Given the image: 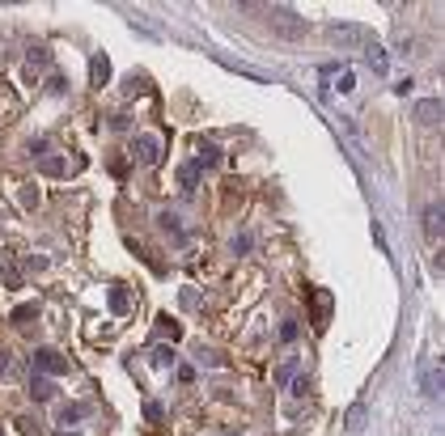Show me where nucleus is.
I'll list each match as a JSON object with an SVG mask.
<instances>
[{"mask_svg":"<svg viewBox=\"0 0 445 436\" xmlns=\"http://www.w3.org/2000/svg\"><path fill=\"white\" fill-rule=\"evenodd\" d=\"M34 368H43L47 377H64L73 364H68V356H60L55 348H38V352H34Z\"/></svg>","mask_w":445,"mask_h":436,"instance_id":"nucleus-1","label":"nucleus"},{"mask_svg":"<svg viewBox=\"0 0 445 436\" xmlns=\"http://www.w3.org/2000/svg\"><path fill=\"white\" fill-rule=\"evenodd\" d=\"M416 123H420L424 132L441 127V98H420V102H416Z\"/></svg>","mask_w":445,"mask_h":436,"instance_id":"nucleus-2","label":"nucleus"},{"mask_svg":"<svg viewBox=\"0 0 445 436\" xmlns=\"http://www.w3.org/2000/svg\"><path fill=\"white\" fill-rule=\"evenodd\" d=\"M441 233H445V212H441V203H428L424 208V238L437 242Z\"/></svg>","mask_w":445,"mask_h":436,"instance_id":"nucleus-3","label":"nucleus"},{"mask_svg":"<svg viewBox=\"0 0 445 436\" xmlns=\"http://www.w3.org/2000/svg\"><path fill=\"white\" fill-rule=\"evenodd\" d=\"M331 38L344 42V47H365V42H369V34H365L361 26H331Z\"/></svg>","mask_w":445,"mask_h":436,"instance_id":"nucleus-4","label":"nucleus"},{"mask_svg":"<svg viewBox=\"0 0 445 436\" xmlns=\"http://www.w3.org/2000/svg\"><path fill=\"white\" fill-rule=\"evenodd\" d=\"M132 157L140 161V166H157V140L136 136V140H132Z\"/></svg>","mask_w":445,"mask_h":436,"instance_id":"nucleus-5","label":"nucleus"},{"mask_svg":"<svg viewBox=\"0 0 445 436\" xmlns=\"http://www.w3.org/2000/svg\"><path fill=\"white\" fill-rule=\"evenodd\" d=\"M267 17H271V22H276V26H285V30H280V34H289V38H297V34H301V30H306V26H301V22H297V17H293V13H289V9H267Z\"/></svg>","mask_w":445,"mask_h":436,"instance_id":"nucleus-6","label":"nucleus"},{"mask_svg":"<svg viewBox=\"0 0 445 436\" xmlns=\"http://www.w3.org/2000/svg\"><path fill=\"white\" fill-rule=\"evenodd\" d=\"M157 335H161V339H170V343H179V339H183V326H179V318L161 313V318H157Z\"/></svg>","mask_w":445,"mask_h":436,"instance_id":"nucleus-7","label":"nucleus"},{"mask_svg":"<svg viewBox=\"0 0 445 436\" xmlns=\"http://www.w3.org/2000/svg\"><path fill=\"white\" fill-rule=\"evenodd\" d=\"M331 318V293H314V331H322Z\"/></svg>","mask_w":445,"mask_h":436,"instance_id":"nucleus-8","label":"nucleus"},{"mask_svg":"<svg viewBox=\"0 0 445 436\" xmlns=\"http://www.w3.org/2000/svg\"><path fill=\"white\" fill-rule=\"evenodd\" d=\"M89 81H93V85H106V81H110V60H106V56H93V64H89Z\"/></svg>","mask_w":445,"mask_h":436,"instance_id":"nucleus-9","label":"nucleus"},{"mask_svg":"<svg viewBox=\"0 0 445 436\" xmlns=\"http://www.w3.org/2000/svg\"><path fill=\"white\" fill-rule=\"evenodd\" d=\"M365 60L373 64V72H386V51L377 42H365Z\"/></svg>","mask_w":445,"mask_h":436,"instance_id":"nucleus-10","label":"nucleus"},{"mask_svg":"<svg viewBox=\"0 0 445 436\" xmlns=\"http://www.w3.org/2000/svg\"><path fill=\"white\" fill-rule=\"evenodd\" d=\"M30 394H34L38 403H47V398H55V386H51L47 377H34V381H30Z\"/></svg>","mask_w":445,"mask_h":436,"instance_id":"nucleus-11","label":"nucleus"},{"mask_svg":"<svg viewBox=\"0 0 445 436\" xmlns=\"http://www.w3.org/2000/svg\"><path fill=\"white\" fill-rule=\"evenodd\" d=\"M424 394H428V398H441V373H437L432 364L424 368Z\"/></svg>","mask_w":445,"mask_h":436,"instance_id":"nucleus-12","label":"nucleus"},{"mask_svg":"<svg viewBox=\"0 0 445 436\" xmlns=\"http://www.w3.org/2000/svg\"><path fill=\"white\" fill-rule=\"evenodd\" d=\"M199 161H204V166H216V161H220V144L216 140H199Z\"/></svg>","mask_w":445,"mask_h":436,"instance_id":"nucleus-13","label":"nucleus"},{"mask_svg":"<svg viewBox=\"0 0 445 436\" xmlns=\"http://www.w3.org/2000/svg\"><path fill=\"white\" fill-rule=\"evenodd\" d=\"M361 423H365V403H356V407L348 411V423H344V432H348V436H356V432H361Z\"/></svg>","mask_w":445,"mask_h":436,"instance_id":"nucleus-14","label":"nucleus"},{"mask_svg":"<svg viewBox=\"0 0 445 436\" xmlns=\"http://www.w3.org/2000/svg\"><path fill=\"white\" fill-rule=\"evenodd\" d=\"M43 174L64 178V174H68V161H64V157H47V161H43Z\"/></svg>","mask_w":445,"mask_h":436,"instance_id":"nucleus-15","label":"nucleus"},{"mask_svg":"<svg viewBox=\"0 0 445 436\" xmlns=\"http://www.w3.org/2000/svg\"><path fill=\"white\" fill-rule=\"evenodd\" d=\"M195 182H199V166H183L179 170V187L183 191H195Z\"/></svg>","mask_w":445,"mask_h":436,"instance_id":"nucleus-16","label":"nucleus"},{"mask_svg":"<svg viewBox=\"0 0 445 436\" xmlns=\"http://www.w3.org/2000/svg\"><path fill=\"white\" fill-rule=\"evenodd\" d=\"M34 313H38V305H17V309L9 313V322H13V326H26V322H30Z\"/></svg>","mask_w":445,"mask_h":436,"instance_id":"nucleus-17","label":"nucleus"},{"mask_svg":"<svg viewBox=\"0 0 445 436\" xmlns=\"http://www.w3.org/2000/svg\"><path fill=\"white\" fill-rule=\"evenodd\" d=\"M26 64H30V77H34V72H43V68H47V51H43V47H34L30 56H26Z\"/></svg>","mask_w":445,"mask_h":436,"instance_id":"nucleus-18","label":"nucleus"},{"mask_svg":"<svg viewBox=\"0 0 445 436\" xmlns=\"http://www.w3.org/2000/svg\"><path fill=\"white\" fill-rule=\"evenodd\" d=\"M110 309H115V313H128V293H123V288L110 293Z\"/></svg>","mask_w":445,"mask_h":436,"instance_id":"nucleus-19","label":"nucleus"},{"mask_svg":"<svg viewBox=\"0 0 445 436\" xmlns=\"http://www.w3.org/2000/svg\"><path fill=\"white\" fill-rule=\"evenodd\" d=\"M85 411H89V407H68V411L60 415V419H64V428H68V423H77V419H85Z\"/></svg>","mask_w":445,"mask_h":436,"instance_id":"nucleus-20","label":"nucleus"},{"mask_svg":"<svg viewBox=\"0 0 445 436\" xmlns=\"http://www.w3.org/2000/svg\"><path fill=\"white\" fill-rule=\"evenodd\" d=\"M17 428H22V432H26V436H38V432H43V428H38V423H34V419H26V415H22V419H17Z\"/></svg>","mask_w":445,"mask_h":436,"instance_id":"nucleus-21","label":"nucleus"},{"mask_svg":"<svg viewBox=\"0 0 445 436\" xmlns=\"http://www.w3.org/2000/svg\"><path fill=\"white\" fill-rule=\"evenodd\" d=\"M22 203H26V208H38V191H34V187H26V191H22Z\"/></svg>","mask_w":445,"mask_h":436,"instance_id":"nucleus-22","label":"nucleus"},{"mask_svg":"<svg viewBox=\"0 0 445 436\" xmlns=\"http://www.w3.org/2000/svg\"><path fill=\"white\" fill-rule=\"evenodd\" d=\"M280 339H297V322H293V318L280 326Z\"/></svg>","mask_w":445,"mask_h":436,"instance_id":"nucleus-23","label":"nucleus"},{"mask_svg":"<svg viewBox=\"0 0 445 436\" xmlns=\"http://www.w3.org/2000/svg\"><path fill=\"white\" fill-rule=\"evenodd\" d=\"M153 364H157V368H165V364H170V352L157 348V352H153Z\"/></svg>","mask_w":445,"mask_h":436,"instance_id":"nucleus-24","label":"nucleus"},{"mask_svg":"<svg viewBox=\"0 0 445 436\" xmlns=\"http://www.w3.org/2000/svg\"><path fill=\"white\" fill-rule=\"evenodd\" d=\"M246 250H250V238H246V233H242V238H234V254H246Z\"/></svg>","mask_w":445,"mask_h":436,"instance_id":"nucleus-25","label":"nucleus"},{"mask_svg":"<svg viewBox=\"0 0 445 436\" xmlns=\"http://www.w3.org/2000/svg\"><path fill=\"white\" fill-rule=\"evenodd\" d=\"M30 153H34V157H43V153H47V140H43V136H38V140H30Z\"/></svg>","mask_w":445,"mask_h":436,"instance_id":"nucleus-26","label":"nucleus"},{"mask_svg":"<svg viewBox=\"0 0 445 436\" xmlns=\"http://www.w3.org/2000/svg\"><path fill=\"white\" fill-rule=\"evenodd\" d=\"M5 377H9V356L0 352V381H5Z\"/></svg>","mask_w":445,"mask_h":436,"instance_id":"nucleus-27","label":"nucleus"}]
</instances>
